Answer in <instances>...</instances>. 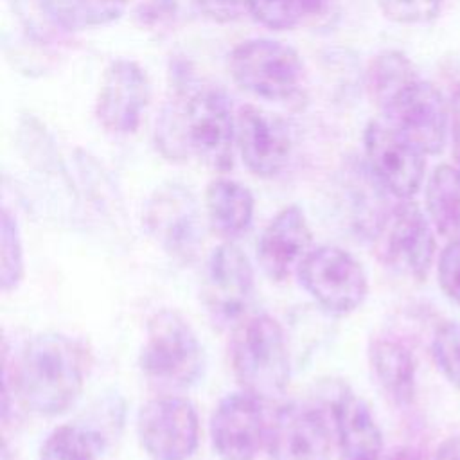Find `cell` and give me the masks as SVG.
Instances as JSON below:
<instances>
[{
  "mask_svg": "<svg viewBox=\"0 0 460 460\" xmlns=\"http://www.w3.org/2000/svg\"><path fill=\"white\" fill-rule=\"evenodd\" d=\"M156 146L174 162L196 158L212 171L232 169L237 115L217 88H199L171 102L156 124Z\"/></svg>",
  "mask_w": 460,
  "mask_h": 460,
  "instance_id": "cell-1",
  "label": "cell"
},
{
  "mask_svg": "<svg viewBox=\"0 0 460 460\" xmlns=\"http://www.w3.org/2000/svg\"><path fill=\"white\" fill-rule=\"evenodd\" d=\"M88 374L83 345L61 332L32 336L22 349L13 372L14 392L32 413L54 417L79 399Z\"/></svg>",
  "mask_w": 460,
  "mask_h": 460,
  "instance_id": "cell-2",
  "label": "cell"
},
{
  "mask_svg": "<svg viewBox=\"0 0 460 460\" xmlns=\"http://www.w3.org/2000/svg\"><path fill=\"white\" fill-rule=\"evenodd\" d=\"M230 363L243 392L259 401L279 399L291 377L289 347L282 325L270 314L243 318L230 341Z\"/></svg>",
  "mask_w": 460,
  "mask_h": 460,
  "instance_id": "cell-3",
  "label": "cell"
},
{
  "mask_svg": "<svg viewBox=\"0 0 460 460\" xmlns=\"http://www.w3.org/2000/svg\"><path fill=\"white\" fill-rule=\"evenodd\" d=\"M138 365L156 386L181 390L203 374V347L192 325L172 309H160L146 327Z\"/></svg>",
  "mask_w": 460,
  "mask_h": 460,
  "instance_id": "cell-4",
  "label": "cell"
},
{
  "mask_svg": "<svg viewBox=\"0 0 460 460\" xmlns=\"http://www.w3.org/2000/svg\"><path fill=\"white\" fill-rule=\"evenodd\" d=\"M228 68L244 92L266 101H289L304 83L300 56L282 41L270 38L239 43L228 58Z\"/></svg>",
  "mask_w": 460,
  "mask_h": 460,
  "instance_id": "cell-5",
  "label": "cell"
},
{
  "mask_svg": "<svg viewBox=\"0 0 460 460\" xmlns=\"http://www.w3.org/2000/svg\"><path fill=\"white\" fill-rule=\"evenodd\" d=\"M300 284L329 314L354 313L367 298L368 279L361 262L340 246L313 248L296 270Z\"/></svg>",
  "mask_w": 460,
  "mask_h": 460,
  "instance_id": "cell-6",
  "label": "cell"
},
{
  "mask_svg": "<svg viewBox=\"0 0 460 460\" xmlns=\"http://www.w3.org/2000/svg\"><path fill=\"white\" fill-rule=\"evenodd\" d=\"M137 435L153 460H189L199 444V417L185 397L160 395L140 406Z\"/></svg>",
  "mask_w": 460,
  "mask_h": 460,
  "instance_id": "cell-7",
  "label": "cell"
},
{
  "mask_svg": "<svg viewBox=\"0 0 460 460\" xmlns=\"http://www.w3.org/2000/svg\"><path fill=\"white\" fill-rule=\"evenodd\" d=\"M363 149L370 174L386 192L397 199H411L419 192L426 172V155L385 119L367 124Z\"/></svg>",
  "mask_w": 460,
  "mask_h": 460,
  "instance_id": "cell-8",
  "label": "cell"
},
{
  "mask_svg": "<svg viewBox=\"0 0 460 460\" xmlns=\"http://www.w3.org/2000/svg\"><path fill=\"white\" fill-rule=\"evenodd\" d=\"M253 296V268L246 253L232 241L212 250L207 259L201 298L214 323H239Z\"/></svg>",
  "mask_w": 460,
  "mask_h": 460,
  "instance_id": "cell-9",
  "label": "cell"
},
{
  "mask_svg": "<svg viewBox=\"0 0 460 460\" xmlns=\"http://www.w3.org/2000/svg\"><path fill=\"white\" fill-rule=\"evenodd\" d=\"M144 221L153 239L171 257L189 262L201 243V219L194 194L181 183L169 181L149 196Z\"/></svg>",
  "mask_w": 460,
  "mask_h": 460,
  "instance_id": "cell-10",
  "label": "cell"
},
{
  "mask_svg": "<svg viewBox=\"0 0 460 460\" xmlns=\"http://www.w3.org/2000/svg\"><path fill=\"white\" fill-rule=\"evenodd\" d=\"M381 119L426 156L438 155L449 138L447 101L435 84L420 77L381 111Z\"/></svg>",
  "mask_w": 460,
  "mask_h": 460,
  "instance_id": "cell-11",
  "label": "cell"
},
{
  "mask_svg": "<svg viewBox=\"0 0 460 460\" xmlns=\"http://www.w3.org/2000/svg\"><path fill=\"white\" fill-rule=\"evenodd\" d=\"M151 101V83L146 70L131 59L111 61L101 79L95 117L115 135L135 133Z\"/></svg>",
  "mask_w": 460,
  "mask_h": 460,
  "instance_id": "cell-12",
  "label": "cell"
},
{
  "mask_svg": "<svg viewBox=\"0 0 460 460\" xmlns=\"http://www.w3.org/2000/svg\"><path fill=\"white\" fill-rule=\"evenodd\" d=\"M379 235H385V257L390 264L417 282L426 280L433 266L437 241L428 214L415 201L399 199L390 208Z\"/></svg>",
  "mask_w": 460,
  "mask_h": 460,
  "instance_id": "cell-13",
  "label": "cell"
},
{
  "mask_svg": "<svg viewBox=\"0 0 460 460\" xmlns=\"http://www.w3.org/2000/svg\"><path fill=\"white\" fill-rule=\"evenodd\" d=\"M266 446L271 460H331V429L316 408L291 401L275 411Z\"/></svg>",
  "mask_w": 460,
  "mask_h": 460,
  "instance_id": "cell-14",
  "label": "cell"
},
{
  "mask_svg": "<svg viewBox=\"0 0 460 460\" xmlns=\"http://www.w3.org/2000/svg\"><path fill=\"white\" fill-rule=\"evenodd\" d=\"M266 433L261 401L243 390L225 395L210 419L212 447L219 460H255Z\"/></svg>",
  "mask_w": 460,
  "mask_h": 460,
  "instance_id": "cell-15",
  "label": "cell"
},
{
  "mask_svg": "<svg viewBox=\"0 0 460 460\" xmlns=\"http://www.w3.org/2000/svg\"><path fill=\"white\" fill-rule=\"evenodd\" d=\"M237 147L252 174L271 178L291 156V131L279 115L246 104L237 113Z\"/></svg>",
  "mask_w": 460,
  "mask_h": 460,
  "instance_id": "cell-16",
  "label": "cell"
},
{
  "mask_svg": "<svg viewBox=\"0 0 460 460\" xmlns=\"http://www.w3.org/2000/svg\"><path fill=\"white\" fill-rule=\"evenodd\" d=\"M313 234L304 210L288 205L275 214L257 243V259L268 279L286 280L313 250Z\"/></svg>",
  "mask_w": 460,
  "mask_h": 460,
  "instance_id": "cell-17",
  "label": "cell"
},
{
  "mask_svg": "<svg viewBox=\"0 0 460 460\" xmlns=\"http://www.w3.org/2000/svg\"><path fill=\"white\" fill-rule=\"evenodd\" d=\"M327 395L341 458L377 460L383 435L368 404L343 383H338Z\"/></svg>",
  "mask_w": 460,
  "mask_h": 460,
  "instance_id": "cell-18",
  "label": "cell"
},
{
  "mask_svg": "<svg viewBox=\"0 0 460 460\" xmlns=\"http://www.w3.org/2000/svg\"><path fill=\"white\" fill-rule=\"evenodd\" d=\"M368 361L383 392L397 406H410L417 394V363L413 352L395 338H376Z\"/></svg>",
  "mask_w": 460,
  "mask_h": 460,
  "instance_id": "cell-19",
  "label": "cell"
},
{
  "mask_svg": "<svg viewBox=\"0 0 460 460\" xmlns=\"http://www.w3.org/2000/svg\"><path fill=\"white\" fill-rule=\"evenodd\" d=\"M255 199L252 190L241 181L217 178L207 185L205 212L216 235L234 241L248 232L253 221Z\"/></svg>",
  "mask_w": 460,
  "mask_h": 460,
  "instance_id": "cell-20",
  "label": "cell"
},
{
  "mask_svg": "<svg viewBox=\"0 0 460 460\" xmlns=\"http://www.w3.org/2000/svg\"><path fill=\"white\" fill-rule=\"evenodd\" d=\"M426 214L446 239L460 237V172L449 164L433 169L426 181Z\"/></svg>",
  "mask_w": 460,
  "mask_h": 460,
  "instance_id": "cell-21",
  "label": "cell"
},
{
  "mask_svg": "<svg viewBox=\"0 0 460 460\" xmlns=\"http://www.w3.org/2000/svg\"><path fill=\"white\" fill-rule=\"evenodd\" d=\"M417 79L419 74L415 65L399 50L379 52L367 68V90L379 111Z\"/></svg>",
  "mask_w": 460,
  "mask_h": 460,
  "instance_id": "cell-22",
  "label": "cell"
},
{
  "mask_svg": "<svg viewBox=\"0 0 460 460\" xmlns=\"http://www.w3.org/2000/svg\"><path fill=\"white\" fill-rule=\"evenodd\" d=\"M106 442L99 431L83 424H63L43 442L40 460H101Z\"/></svg>",
  "mask_w": 460,
  "mask_h": 460,
  "instance_id": "cell-23",
  "label": "cell"
},
{
  "mask_svg": "<svg viewBox=\"0 0 460 460\" xmlns=\"http://www.w3.org/2000/svg\"><path fill=\"white\" fill-rule=\"evenodd\" d=\"M129 0H49L52 16L63 31H81L113 23Z\"/></svg>",
  "mask_w": 460,
  "mask_h": 460,
  "instance_id": "cell-24",
  "label": "cell"
},
{
  "mask_svg": "<svg viewBox=\"0 0 460 460\" xmlns=\"http://www.w3.org/2000/svg\"><path fill=\"white\" fill-rule=\"evenodd\" d=\"M325 0H248V13L264 27L291 31L316 18Z\"/></svg>",
  "mask_w": 460,
  "mask_h": 460,
  "instance_id": "cell-25",
  "label": "cell"
},
{
  "mask_svg": "<svg viewBox=\"0 0 460 460\" xmlns=\"http://www.w3.org/2000/svg\"><path fill=\"white\" fill-rule=\"evenodd\" d=\"M25 273L23 244L16 217L7 207L2 208L0 223V286L4 293L14 291Z\"/></svg>",
  "mask_w": 460,
  "mask_h": 460,
  "instance_id": "cell-26",
  "label": "cell"
},
{
  "mask_svg": "<svg viewBox=\"0 0 460 460\" xmlns=\"http://www.w3.org/2000/svg\"><path fill=\"white\" fill-rule=\"evenodd\" d=\"M431 356L442 376L460 390V322H444L437 327Z\"/></svg>",
  "mask_w": 460,
  "mask_h": 460,
  "instance_id": "cell-27",
  "label": "cell"
},
{
  "mask_svg": "<svg viewBox=\"0 0 460 460\" xmlns=\"http://www.w3.org/2000/svg\"><path fill=\"white\" fill-rule=\"evenodd\" d=\"M13 13L23 23V27L40 40L50 38L63 31L50 11L49 0H7Z\"/></svg>",
  "mask_w": 460,
  "mask_h": 460,
  "instance_id": "cell-28",
  "label": "cell"
},
{
  "mask_svg": "<svg viewBox=\"0 0 460 460\" xmlns=\"http://www.w3.org/2000/svg\"><path fill=\"white\" fill-rule=\"evenodd\" d=\"M444 0H377L381 13L401 25H417L435 20Z\"/></svg>",
  "mask_w": 460,
  "mask_h": 460,
  "instance_id": "cell-29",
  "label": "cell"
},
{
  "mask_svg": "<svg viewBox=\"0 0 460 460\" xmlns=\"http://www.w3.org/2000/svg\"><path fill=\"white\" fill-rule=\"evenodd\" d=\"M437 279L442 293L460 305V237L449 239L438 255Z\"/></svg>",
  "mask_w": 460,
  "mask_h": 460,
  "instance_id": "cell-30",
  "label": "cell"
},
{
  "mask_svg": "<svg viewBox=\"0 0 460 460\" xmlns=\"http://www.w3.org/2000/svg\"><path fill=\"white\" fill-rule=\"evenodd\" d=\"M449 137L453 142V153L460 151V81L453 86L449 101Z\"/></svg>",
  "mask_w": 460,
  "mask_h": 460,
  "instance_id": "cell-31",
  "label": "cell"
},
{
  "mask_svg": "<svg viewBox=\"0 0 460 460\" xmlns=\"http://www.w3.org/2000/svg\"><path fill=\"white\" fill-rule=\"evenodd\" d=\"M203 4L212 14L225 16H234L241 9H248V0H203Z\"/></svg>",
  "mask_w": 460,
  "mask_h": 460,
  "instance_id": "cell-32",
  "label": "cell"
},
{
  "mask_svg": "<svg viewBox=\"0 0 460 460\" xmlns=\"http://www.w3.org/2000/svg\"><path fill=\"white\" fill-rule=\"evenodd\" d=\"M433 460H460V435L447 437L437 447Z\"/></svg>",
  "mask_w": 460,
  "mask_h": 460,
  "instance_id": "cell-33",
  "label": "cell"
},
{
  "mask_svg": "<svg viewBox=\"0 0 460 460\" xmlns=\"http://www.w3.org/2000/svg\"><path fill=\"white\" fill-rule=\"evenodd\" d=\"M455 155V158H456V169H458V172H460V151H456V153H453Z\"/></svg>",
  "mask_w": 460,
  "mask_h": 460,
  "instance_id": "cell-34",
  "label": "cell"
}]
</instances>
